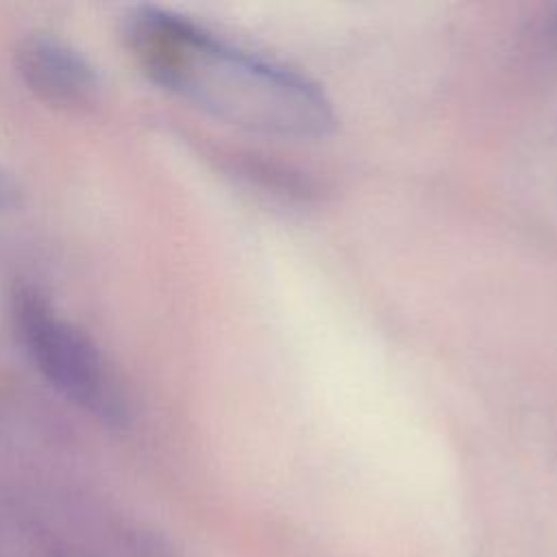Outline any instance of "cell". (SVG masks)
<instances>
[{
  "label": "cell",
  "mask_w": 557,
  "mask_h": 557,
  "mask_svg": "<svg viewBox=\"0 0 557 557\" xmlns=\"http://www.w3.org/2000/svg\"><path fill=\"white\" fill-rule=\"evenodd\" d=\"M128 39L154 83L222 122L285 139L335 131L333 104L313 81L176 15L141 9Z\"/></svg>",
  "instance_id": "6da1fadb"
},
{
  "label": "cell",
  "mask_w": 557,
  "mask_h": 557,
  "mask_svg": "<svg viewBox=\"0 0 557 557\" xmlns=\"http://www.w3.org/2000/svg\"><path fill=\"white\" fill-rule=\"evenodd\" d=\"M15 320L33 363L50 385L94 413L107 418L120 413L104 361L83 331L59 318L35 292H20Z\"/></svg>",
  "instance_id": "7a4b0ae2"
},
{
  "label": "cell",
  "mask_w": 557,
  "mask_h": 557,
  "mask_svg": "<svg viewBox=\"0 0 557 557\" xmlns=\"http://www.w3.org/2000/svg\"><path fill=\"white\" fill-rule=\"evenodd\" d=\"M17 67L26 85L52 104H83L98 89L96 70L67 44L33 35L17 48Z\"/></svg>",
  "instance_id": "3957f363"
},
{
  "label": "cell",
  "mask_w": 557,
  "mask_h": 557,
  "mask_svg": "<svg viewBox=\"0 0 557 557\" xmlns=\"http://www.w3.org/2000/svg\"><path fill=\"white\" fill-rule=\"evenodd\" d=\"M11 196H13V187L7 181V176L0 172V207H7L11 202Z\"/></svg>",
  "instance_id": "277c9868"
}]
</instances>
